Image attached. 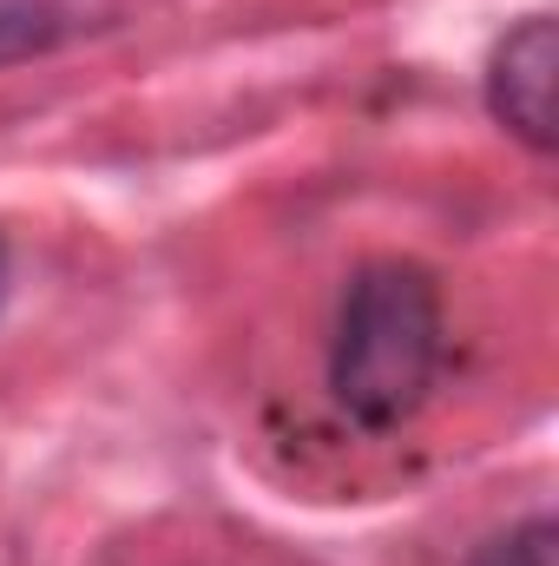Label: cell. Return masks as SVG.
I'll return each mask as SVG.
<instances>
[{"label":"cell","mask_w":559,"mask_h":566,"mask_svg":"<svg viewBox=\"0 0 559 566\" xmlns=\"http://www.w3.org/2000/svg\"><path fill=\"white\" fill-rule=\"evenodd\" d=\"M447 363L441 283L415 258H369L342 283L329 336V396L369 434L415 422Z\"/></svg>","instance_id":"1"},{"label":"cell","mask_w":559,"mask_h":566,"mask_svg":"<svg viewBox=\"0 0 559 566\" xmlns=\"http://www.w3.org/2000/svg\"><path fill=\"white\" fill-rule=\"evenodd\" d=\"M481 99L507 139H520L534 158L559 151V20L527 13L514 20L481 73Z\"/></svg>","instance_id":"2"},{"label":"cell","mask_w":559,"mask_h":566,"mask_svg":"<svg viewBox=\"0 0 559 566\" xmlns=\"http://www.w3.org/2000/svg\"><path fill=\"white\" fill-rule=\"evenodd\" d=\"M126 0H0V73L46 60L86 33H106Z\"/></svg>","instance_id":"3"},{"label":"cell","mask_w":559,"mask_h":566,"mask_svg":"<svg viewBox=\"0 0 559 566\" xmlns=\"http://www.w3.org/2000/svg\"><path fill=\"white\" fill-rule=\"evenodd\" d=\"M461 566H559V527L553 514H527L500 534H487L481 547H467Z\"/></svg>","instance_id":"4"},{"label":"cell","mask_w":559,"mask_h":566,"mask_svg":"<svg viewBox=\"0 0 559 566\" xmlns=\"http://www.w3.org/2000/svg\"><path fill=\"white\" fill-rule=\"evenodd\" d=\"M7 296H13V258H7V238H0V310H7Z\"/></svg>","instance_id":"5"}]
</instances>
